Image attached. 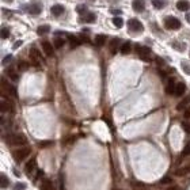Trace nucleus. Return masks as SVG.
Returning a JSON list of instances; mask_svg holds the SVG:
<instances>
[{
	"mask_svg": "<svg viewBox=\"0 0 190 190\" xmlns=\"http://www.w3.org/2000/svg\"><path fill=\"white\" fill-rule=\"evenodd\" d=\"M8 110H10V112H12V104L8 103L7 101L3 99V101H2V112L6 113V112H8Z\"/></svg>",
	"mask_w": 190,
	"mask_h": 190,
	"instance_id": "26",
	"label": "nucleus"
},
{
	"mask_svg": "<svg viewBox=\"0 0 190 190\" xmlns=\"http://www.w3.org/2000/svg\"><path fill=\"white\" fill-rule=\"evenodd\" d=\"M7 75H8V78L11 79V80H14V82H17L18 79H19L18 72L15 71V69H12V68H8V69H7Z\"/></svg>",
	"mask_w": 190,
	"mask_h": 190,
	"instance_id": "21",
	"label": "nucleus"
},
{
	"mask_svg": "<svg viewBox=\"0 0 190 190\" xmlns=\"http://www.w3.org/2000/svg\"><path fill=\"white\" fill-rule=\"evenodd\" d=\"M30 61L33 63L34 65H40L42 63V57H41V53L37 50V48H31L30 49Z\"/></svg>",
	"mask_w": 190,
	"mask_h": 190,
	"instance_id": "6",
	"label": "nucleus"
},
{
	"mask_svg": "<svg viewBox=\"0 0 190 190\" xmlns=\"http://www.w3.org/2000/svg\"><path fill=\"white\" fill-rule=\"evenodd\" d=\"M76 11H78V14H80V15H86L87 14V7H86L84 4H79L78 7H76Z\"/></svg>",
	"mask_w": 190,
	"mask_h": 190,
	"instance_id": "30",
	"label": "nucleus"
},
{
	"mask_svg": "<svg viewBox=\"0 0 190 190\" xmlns=\"http://www.w3.org/2000/svg\"><path fill=\"white\" fill-rule=\"evenodd\" d=\"M167 190H177V188H169Z\"/></svg>",
	"mask_w": 190,
	"mask_h": 190,
	"instance_id": "45",
	"label": "nucleus"
},
{
	"mask_svg": "<svg viewBox=\"0 0 190 190\" xmlns=\"http://www.w3.org/2000/svg\"><path fill=\"white\" fill-rule=\"evenodd\" d=\"M27 68H28V63H26V61H21L18 64V69H19V71H26Z\"/></svg>",
	"mask_w": 190,
	"mask_h": 190,
	"instance_id": "32",
	"label": "nucleus"
},
{
	"mask_svg": "<svg viewBox=\"0 0 190 190\" xmlns=\"http://www.w3.org/2000/svg\"><path fill=\"white\" fill-rule=\"evenodd\" d=\"M173 46L177 50H179V52H183V50L186 49V45H185V44L178 42V41H174V42H173Z\"/></svg>",
	"mask_w": 190,
	"mask_h": 190,
	"instance_id": "29",
	"label": "nucleus"
},
{
	"mask_svg": "<svg viewBox=\"0 0 190 190\" xmlns=\"http://www.w3.org/2000/svg\"><path fill=\"white\" fill-rule=\"evenodd\" d=\"M182 155H183V156H188V155H190V144H188L185 147V150L182 151Z\"/></svg>",
	"mask_w": 190,
	"mask_h": 190,
	"instance_id": "36",
	"label": "nucleus"
},
{
	"mask_svg": "<svg viewBox=\"0 0 190 190\" xmlns=\"http://www.w3.org/2000/svg\"><path fill=\"white\" fill-rule=\"evenodd\" d=\"M50 11H52V15L60 17V15H63V12H64V7L60 6V4H55L52 8H50Z\"/></svg>",
	"mask_w": 190,
	"mask_h": 190,
	"instance_id": "14",
	"label": "nucleus"
},
{
	"mask_svg": "<svg viewBox=\"0 0 190 190\" xmlns=\"http://www.w3.org/2000/svg\"><path fill=\"white\" fill-rule=\"evenodd\" d=\"M190 103V95L189 97H186L185 99L182 101V102H179L178 103V106H177V110H183V109H186V106Z\"/></svg>",
	"mask_w": 190,
	"mask_h": 190,
	"instance_id": "23",
	"label": "nucleus"
},
{
	"mask_svg": "<svg viewBox=\"0 0 190 190\" xmlns=\"http://www.w3.org/2000/svg\"><path fill=\"white\" fill-rule=\"evenodd\" d=\"M128 28L133 33H142V30H144V26H142V23L140 21H137L136 18H132L128 21Z\"/></svg>",
	"mask_w": 190,
	"mask_h": 190,
	"instance_id": "4",
	"label": "nucleus"
},
{
	"mask_svg": "<svg viewBox=\"0 0 190 190\" xmlns=\"http://www.w3.org/2000/svg\"><path fill=\"white\" fill-rule=\"evenodd\" d=\"M164 26L169 30H178L180 27V21L175 17H166L164 18Z\"/></svg>",
	"mask_w": 190,
	"mask_h": 190,
	"instance_id": "1",
	"label": "nucleus"
},
{
	"mask_svg": "<svg viewBox=\"0 0 190 190\" xmlns=\"http://www.w3.org/2000/svg\"><path fill=\"white\" fill-rule=\"evenodd\" d=\"M104 42H106V37L103 34H99V36L95 37V45L97 46H103Z\"/></svg>",
	"mask_w": 190,
	"mask_h": 190,
	"instance_id": "22",
	"label": "nucleus"
},
{
	"mask_svg": "<svg viewBox=\"0 0 190 190\" xmlns=\"http://www.w3.org/2000/svg\"><path fill=\"white\" fill-rule=\"evenodd\" d=\"M182 128L186 133H190V124L189 122H182Z\"/></svg>",
	"mask_w": 190,
	"mask_h": 190,
	"instance_id": "35",
	"label": "nucleus"
},
{
	"mask_svg": "<svg viewBox=\"0 0 190 190\" xmlns=\"http://www.w3.org/2000/svg\"><path fill=\"white\" fill-rule=\"evenodd\" d=\"M50 144H52V141H41L38 145H40V147H48V145H50Z\"/></svg>",
	"mask_w": 190,
	"mask_h": 190,
	"instance_id": "39",
	"label": "nucleus"
},
{
	"mask_svg": "<svg viewBox=\"0 0 190 190\" xmlns=\"http://www.w3.org/2000/svg\"><path fill=\"white\" fill-rule=\"evenodd\" d=\"M183 116H185V118H190V107H186Z\"/></svg>",
	"mask_w": 190,
	"mask_h": 190,
	"instance_id": "38",
	"label": "nucleus"
},
{
	"mask_svg": "<svg viewBox=\"0 0 190 190\" xmlns=\"http://www.w3.org/2000/svg\"><path fill=\"white\" fill-rule=\"evenodd\" d=\"M21 45H22V41H17V44L14 45V49H17V48H18V46H21Z\"/></svg>",
	"mask_w": 190,
	"mask_h": 190,
	"instance_id": "43",
	"label": "nucleus"
},
{
	"mask_svg": "<svg viewBox=\"0 0 190 190\" xmlns=\"http://www.w3.org/2000/svg\"><path fill=\"white\" fill-rule=\"evenodd\" d=\"M166 4H167L166 0H152V6H154L155 8H158V10L164 8L166 7Z\"/></svg>",
	"mask_w": 190,
	"mask_h": 190,
	"instance_id": "20",
	"label": "nucleus"
},
{
	"mask_svg": "<svg viewBox=\"0 0 190 190\" xmlns=\"http://www.w3.org/2000/svg\"><path fill=\"white\" fill-rule=\"evenodd\" d=\"M113 25L116 26L117 28H121L124 26V19L121 17H114L113 18Z\"/></svg>",
	"mask_w": 190,
	"mask_h": 190,
	"instance_id": "25",
	"label": "nucleus"
},
{
	"mask_svg": "<svg viewBox=\"0 0 190 190\" xmlns=\"http://www.w3.org/2000/svg\"><path fill=\"white\" fill-rule=\"evenodd\" d=\"M186 21H188L189 23H190V12H188V14H186Z\"/></svg>",
	"mask_w": 190,
	"mask_h": 190,
	"instance_id": "44",
	"label": "nucleus"
},
{
	"mask_svg": "<svg viewBox=\"0 0 190 190\" xmlns=\"http://www.w3.org/2000/svg\"><path fill=\"white\" fill-rule=\"evenodd\" d=\"M65 44V40L63 37H56L55 38V46L57 48V49H60V48H63Z\"/></svg>",
	"mask_w": 190,
	"mask_h": 190,
	"instance_id": "28",
	"label": "nucleus"
},
{
	"mask_svg": "<svg viewBox=\"0 0 190 190\" xmlns=\"http://www.w3.org/2000/svg\"><path fill=\"white\" fill-rule=\"evenodd\" d=\"M177 8L179 11H188L190 8V3L186 2V0H179V2H177Z\"/></svg>",
	"mask_w": 190,
	"mask_h": 190,
	"instance_id": "15",
	"label": "nucleus"
},
{
	"mask_svg": "<svg viewBox=\"0 0 190 190\" xmlns=\"http://www.w3.org/2000/svg\"><path fill=\"white\" fill-rule=\"evenodd\" d=\"M30 152L31 150L28 147H25V148H21V150H18V151H15L14 154V159L17 160V162H22L23 159H26V158L30 155Z\"/></svg>",
	"mask_w": 190,
	"mask_h": 190,
	"instance_id": "5",
	"label": "nucleus"
},
{
	"mask_svg": "<svg viewBox=\"0 0 190 190\" xmlns=\"http://www.w3.org/2000/svg\"><path fill=\"white\" fill-rule=\"evenodd\" d=\"M83 21L88 22V23H93V22L97 21V17H95V14H93V12H87L83 17Z\"/></svg>",
	"mask_w": 190,
	"mask_h": 190,
	"instance_id": "24",
	"label": "nucleus"
},
{
	"mask_svg": "<svg viewBox=\"0 0 190 190\" xmlns=\"http://www.w3.org/2000/svg\"><path fill=\"white\" fill-rule=\"evenodd\" d=\"M26 8H27V11L33 15H38L41 11H42V6H41L40 3H31V4H28Z\"/></svg>",
	"mask_w": 190,
	"mask_h": 190,
	"instance_id": "7",
	"label": "nucleus"
},
{
	"mask_svg": "<svg viewBox=\"0 0 190 190\" xmlns=\"http://www.w3.org/2000/svg\"><path fill=\"white\" fill-rule=\"evenodd\" d=\"M25 188H26L25 183H17V185H15V189H25Z\"/></svg>",
	"mask_w": 190,
	"mask_h": 190,
	"instance_id": "41",
	"label": "nucleus"
},
{
	"mask_svg": "<svg viewBox=\"0 0 190 190\" xmlns=\"http://www.w3.org/2000/svg\"><path fill=\"white\" fill-rule=\"evenodd\" d=\"M186 91V84L182 83V82H179V83H177V87H175V95L177 97H182L183 94H185Z\"/></svg>",
	"mask_w": 190,
	"mask_h": 190,
	"instance_id": "13",
	"label": "nucleus"
},
{
	"mask_svg": "<svg viewBox=\"0 0 190 190\" xmlns=\"http://www.w3.org/2000/svg\"><path fill=\"white\" fill-rule=\"evenodd\" d=\"M136 52H137L139 57H140L141 60H144V61H150L151 60V56H152V52L150 48L147 46H141V45H137L136 46Z\"/></svg>",
	"mask_w": 190,
	"mask_h": 190,
	"instance_id": "2",
	"label": "nucleus"
},
{
	"mask_svg": "<svg viewBox=\"0 0 190 190\" xmlns=\"http://www.w3.org/2000/svg\"><path fill=\"white\" fill-rule=\"evenodd\" d=\"M11 59H12V56H11V55H8V56L6 57L4 60H3V64L6 65V64H7V63H10V61H11Z\"/></svg>",
	"mask_w": 190,
	"mask_h": 190,
	"instance_id": "40",
	"label": "nucleus"
},
{
	"mask_svg": "<svg viewBox=\"0 0 190 190\" xmlns=\"http://www.w3.org/2000/svg\"><path fill=\"white\" fill-rule=\"evenodd\" d=\"M112 12L114 15H120V14H121V10H112Z\"/></svg>",
	"mask_w": 190,
	"mask_h": 190,
	"instance_id": "42",
	"label": "nucleus"
},
{
	"mask_svg": "<svg viewBox=\"0 0 190 190\" xmlns=\"http://www.w3.org/2000/svg\"><path fill=\"white\" fill-rule=\"evenodd\" d=\"M48 31H50V26L49 25H42V26H40L37 28V33L40 34V36H42V34H46Z\"/></svg>",
	"mask_w": 190,
	"mask_h": 190,
	"instance_id": "27",
	"label": "nucleus"
},
{
	"mask_svg": "<svg viewBox=\"0 0 190 190\" xmlns=\"http://www.w3.org/2000/svg\"><path fill=\"white\" fill-rule=\"evenodd\" d=\"M10 185V180L8 178L4 175V174H2V189H7Z\"/></svg>",
	"mask_w": 190,
	"mask_h": 190,
	"instance_id": "31",
	"label": "nucleus"
},
{
	"mask_svg": "<svg viewBox=\"0 0 190 190\" xmlns=\"http://www.w3.org/2000/svg\"><path fill=\"white\" fill-rule=\"evenodd\" d=\"M175 87H177V84L174 83V80H169V83L166 86V93L169 95L175 94Z\"/></svg>",
	"mask_w": 190,
	"mask_h": 190,
	"instance_id": "16",
	"label": "nucleus"
},
{
	"mask_svg": "<svg viewBox=\"0 0 190 190\" xmlns=\"http://www.w3.org/2000/svg\"><path fill=\"white\" fill-rule=\"evenodd\" d=\"M190 173V166H186V167H180V169H178L175 171V175L177 177H183L186 175V174Z\"/></svg>",
	"mask_w": 190,
	"mask_h": 190,
	"instance_id": "19",
	"label": "nucleus"
},
{
	"mask_svg": "<svg viewBox=\"0 0 190 190\" xmlns=\"http://www.w3.org/2000/svg\"><path fill=\"white\" fill-rule=\"evenodd\" d=\"M132 7L136 12H142L145 10V3H144V0H133Z\"/></svg>",
	"mask_w": 190,
	"mask_h": 190,
	"instance_id": "9",
	"label": "nucleus"
},
{
	"mask_svg": "<svg viewBox=\"0 0 190 190\" xmlns=\"http://www.w3.org/2000/svg\"><path fill=\"white\" fill-rule=\"evenodd\" d=\"M36 164H37V162H36V159H31L30 162H27L26 163V167H25V173L27 174V175H30L31 173L34 171V169H36Z\"/></svg>",
	"mask_w": 190,
	"mask_h": 190,
	"instance_id": "11",
	"label": "nucleus"
},
{
	"mask_svg": "<svg viewBox=\"0 0 190 190\" xmlns=\"http://www.w3.org/2000/svg\"><path fill=\"white\" fill-rule=\"evenodd\" d=\"M42 49H44V53L48 56V57H52L55 55V49H53L52 44L49 41H42Z\"/></svg>",
	"mask_w": 190,
	"mask_h": 190,
	"instance_id": "8",
	"label": "nucleus"
},
{
	"mask_svg": "<svg viewBox=\"0 0 190 190\" xmlns=\"http://www.w3.org/2000/svg\"><path fill=\"white\" fill-rule=\"evenodd\" d=\"M171 180H173L171 179V177H164V178L160 180V183L162 185H164V183H171Z\"/></svg>",
	"mask_w": 190,
	"mask_h": 190,
	"instance_id": "37",
	"label": "nucleus"
},
{
	"mask_svg": "<svg viewBox=\"0 0 190 190\" xmlns=\"http://www.w3.org/2000/svg\"><path fill=\"white\" fill-rule=\"evenodd\" d=\"M66 38H68L69 45H71L72 49H74V48H78V46L82 44V41H80V38H79V37H75V36H66Z\"/></svg>",
	"mask_w": 190,
	"mask_h": 190,
	"instance_id": "12",
	"label": "nucleus"
},
{
	"mask_svg": "<svg viewBox=\"0 0 190 190\" xmlns=\"http://www.w3.org/2000/svg\"><path fill=\"white\" fill-rule=\"evenodd\" d=\"M8 37H10V30L7 27H3L2 28V38L3 40H7Z\"/></svg>",
	"mask_w": 190,
	"mask_h": 190,
	"instance_id": "33",
	"label": "nucleus"
},
{
	"mask_svg": "<svg viewBox=\"0 0 190 190\" xmlns=\"http://www.w3.org/2000/svg\"><path fill=\"white\" fill-rule=\"evenodd\" d=\"M131 50H132V44L129 42H124L122 45H121V53L122 55H128V53H131Z\"/></svg>",
	"mask_w": 190,
	"mask_h": 190,
	"instance_id": "18",
	"label": "nucleus"
},
{
	"mask_svg": "<svg viewBox=\"0 0 190 190\" xmlns=\"http://www.w3.org/2000/svg\"><path fill=\"white\" fill-rule=\"evenodd\" d=\"M180 65H182V69H183V71H185L188 75H190V65L188 64V63H185V61H183Z\"/></svg>",
	"mask_w": 190,
	"mask_h": 190,
	"instance_id": "34",
	"label": "nucleus"
},
{
	"mask_svg": "<svg viewBox=\"0 0 190 190\" xmlns=\"http://www.w3.org/2000/svg\"><path fill=\"white\" fill-rule=\"evenodd\" d=\"M41 190H55L52 180H49V179H44V180H42V185H41Z\"/></svg>",
	"mask_w": 190,
	"mask_h": 190,
	"instance_id": "17",
	"label": "nucleus"
},
{
	"mask_svg": "<svg viewBox=\"0 0 190 190\" xmlns=\"http://www.w3.org/2000/svg\"><path fill=\"white\" fill-rule=\"evenodd\" d=\"M7 141L12 145H25V144H27V139L23 135H21V133H19V135H10L7 137Z\"/></svg>",
	"mask_w": 190,
	"mask_h": 190,
	"instance_id": "3",
	"label": "nucleus"
},
{
	"mask_svg": "<svg viewBox=\"0 0 190 190\" xmlns=\"http://www.w3.org/2000/svg\"><path fill=\"white\" fill-rule=\"evenodd\" d=\"M120 45H121V41H120L118 38H113V40H112V42L109 44L110 53H112V55H116V53H117V50H118V48H120Z\"/></svg>",
	"mask_w": 190,
	"mask_h": 190,
	"instance_id": "10",
	"label": "nucleus"
}]
</instances>
